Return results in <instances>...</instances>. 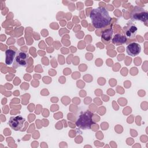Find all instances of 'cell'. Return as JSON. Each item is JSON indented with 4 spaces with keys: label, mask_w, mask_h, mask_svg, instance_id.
<instances>
[{
    "label": "cell",
    "mask_w": 148,
    "mask_h": 148,
    "mask_svg": "<svg viewBox=\"0 0 148 148\" xmlns=\"http://www.w3.org/2000/svg\"><path fill=\"white\" fill-rule=\"evenodd\" d=\"M6 60L5 63L7 65H10L13 62L16 57V52L11 49H8L6 51Z\"/></svg>",
    "instance_id": "9"
},
{
    "label": "cell",
    "mask_w": 148,
    "mask_h": 148,
    "mask_svg": "<svg viewBox=\"0 0 148 148\" xmlns=\"http://www.w3.org/2000/svg\"><path fill=\"white\" fill-rule=\"evenodd\" d=\"M93 26L97 28H102L110 23L111 18L107 10L103 7L93 9L90 15Z\"/></svg>",
    "instance_id": "1"
},
{
    "label": "cell",
    "mask_w": 148,
    "mask_h": 148,
    "mask_svg": "<svg viewBox=\"0 0 148 148\" xmlns=\"http://www.w3.org/2000/svg\"><path fill=\"white\" fill-rule=\"evenodd\" d=\"M140 46L135 42L130 43L126 47V51L127 54L131 56H135L139 54L140 52Z\"/></svg>",
    "instance_id": "7"
},
{
    "label": "cell",
    "mask_w": 148,
    "mask_h": 148,
    "mask_svg": "<svg viewBox=\"0 0 148 148\" xmlns=\"http://www.w3.org/2000/svg\"><path fill=\"white\" fill-rule=\"evenodd\" d=\"M148 13L146 10L139 6H135L131 13V18L134 20H139L146 22L147 20Z\"/></svg>",
    "instance_id": "4"
},
{
    "label": "cell",
    "mask_w": 148,
    "mask_h": 148,
    "mask_svg": "<svg viewBox=\"0 0 148 148\" xmlns=\"http://www.w3.org/2000/svg\"><path fill=\"white\" fill-rule=\"evenodd\" d=\"M126 41H127V37L125 36L120 35L119 34H115L112 40V43L116 45H121V44L125 43Z\"/></svg>",
    "instance_id": "10"
},
{
    "label": "cell",
    "mask_w": 148,
    "mask_h": 148,
    "mask_svg": "<svg viewBox=\"0 0 148 148\" xmlns=\"http://www.w3.org/2000/svg\"><path fill=\"white\" fill-rule=\"evenodd\" d=\"M112 35H113V29L111 27L105 29V31H103L102 34V36H101L102 41L104 43H106V44L108 43L111 40Z\"/></svg>",
    "instance_id": "8"
},
{
    "label": "cell",
    "mask_w": 148,
    "mask_h": 148,
    "mask_svg": "<svg viewBox=\"0 0 148 148\" xmlns=\"http://www.w3.org/2000/svg\"><path fill=\"white\" fill-rule=\"evenodd\" d=\"M28 54L21 51H18L13 64V67L17 68L18 67H25L27 66Z\"/></svg>",
    "instance_id": "3"
},
{
    "label": "cell",
    "mask_w": 148,
    "mask_h": 148,
    "mask_svg": "<svg viewBox=\"0 0 148 148\" xmlns=\"http://www.w3.org/2000/svg\"><path fill=\"white\" fill-rule=\"evenodd\" d=\"M92 124V113L88 110L82 113L76 122V125L83 130L90 129Z\"/></svg>",
    "instance_id": "2"
},
{
    "label": "cell",
    "mask_w": 148,
    "mask_h": 148,
    "mask_svg": "<svg viewBox=\"0 0 148 148\" xmlns=\"http://www.w3.org/2000/svg\"><path fill=\"white\" fill-rule=\"evenodd\" d=\"M25 119L21 116L11 117L9 121L10 127L15 131H18L23 127Z\"/></svg>",
    "instance_id": "5"
},
{
    "label": "cell",
    "mask_w": 148,
    "mask_h": 148,
    "mask_svg": "<svg viewBox=\"0 0 148 148\" xmlns=\"http://www.w3.org/2000/svg\"><path fill=\"white\" fill-rule=\"evenodd\" d=\"M124 33L129 38L134 37L138 31V29L132 21H129L126 25L123 27Z\"/></svg>",
    "instance_id": "6"
}]
</instances>
